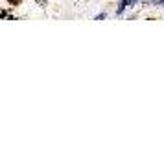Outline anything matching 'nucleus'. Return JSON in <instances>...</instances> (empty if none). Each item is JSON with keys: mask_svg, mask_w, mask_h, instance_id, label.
Instances as JSON below:
<instances>
[{"mask_svg": "<svg viewBox=\"0 0 164 158\" xmlns=\"http://www.w3.org/2000/svg\"><path fill=\"white\" fill-rule=\"evenodd\" d=\"M138 0H122L120 2V6H118V9H116V15H122L124 13V9L127 7V6H131V4H137Z\"/></svg>", "mask_w": 164, "mask_h": 158, "instance_id": "1", "label": "nucleus"}, {"mask_svg": "<svg viewBox=\"0 0 164 158\" xmlns=\"http://www.w3.org/2000/svg\"><path fill=\"white\" fill-rule=\"evenodd\" d=\"M105 17H107V15H105V13H100V15H96V18H94V20H103V18H105Z\"/></svg>", "mask_w": 164, "mask_h": 158, "instance_id": "2", "label": "nucleus"}, {"mask_svg": "<svg viewBox=\"0 0 164 158\" xmlns=\"http://www.w3.org/2000/svg\"><path fill=\"white\" fill-rule=\"evenodd\" d=\"M153 4H157V6H162L164 0H153Z\"/></svg>", "mask_w": 164, "mask_h": 158, "instance_id": "3", "label": "nucleus"}]
</instances>
